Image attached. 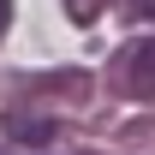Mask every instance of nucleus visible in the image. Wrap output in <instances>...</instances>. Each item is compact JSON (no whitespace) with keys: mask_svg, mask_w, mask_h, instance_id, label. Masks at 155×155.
<instances>
[{"mask_svg":"<svg viewBox=\"0 0 155 155\" xmlns=\"http://www.w3.org/2000/svg\"><path fill=\"white\" fill-rule=\"evenodd\" d=\"M114 84H119V96H131V101H155V36L131 42L114 60Z\"/></svg>","mask_w":155,"mask_h":155,"instance_id":"obj_1","label":"nucleus"},{"mask_svg":"<svg viewBox=\"0 0 155 155\" xmlns=\"http://www.w3.org/2000/svg\"><path fill=\"white\" fill-rule=\"evenodd\" d=\"M6 131L18 137V143H54V137H60V119H48V114H18Z\"/></svg>","mask_w":155,"mask_h":155,"instance_id":"obj_2","label":"nucleus"},{"mask_svg":"<svg viewBox=\"0 0 155 155\" xmlns=\"http://www.w3.org/2000/svg\"><path fill=\"white\" fill-rule=\"evenodd\" d=\"M101 6H107V0H66V12H72L78 24H90V18L101 12Z\"/></svg>","mask_w":155,"mask_h":155,"instance_id":"obj_3","label":"nucleus"},{"mask_svg":"<svg viewBox=\"0 0 155 155\" xmlns=\"http://www.w3.org/2000/svg\"><path fill=\"white\" fill-rule=\"evenodd\" d=\"M125 18H131V24H149L155 18V0H125Z\"/></svg>","mask_w":155,"mask_h":155,"instance_id":"obj_4","label":"nucleus"},{"mask_svg":"<svg viewBox=\"0 0 155 155\" xmlns=\"http://www.w3.org/2000/svg\"><path fill=\"white\" fill-rule=\"evenodd\" d=\"M6 24H12V0H0V36H6Z\"/></svg>","mask_w":155,"mask_h":155,"instance_id":"obj_5","label":"nucleus"}]
</instances>
